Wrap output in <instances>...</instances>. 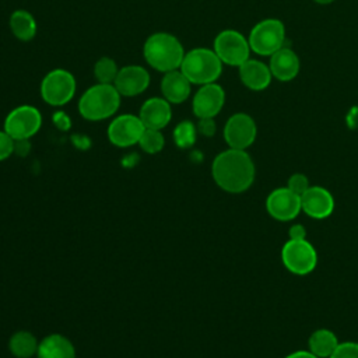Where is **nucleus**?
<instances>
[{
    "label": "nucleus",
    "mask_w": 358,
    "mask_h": 358,
    "mask_svg": "<svg viewBox=\"0 0 358 358\" xmlns=\"http://www.w3.org/2000/svg\"><path fill=\"white\" fill-rule=\"evenodd\" d=\"M15 147V140L8 136L4 130H0V161L7 159L13 152Z\"/></svg>",
    "instance_id": "29"
},
{
    "label": "nucleus",
    "mask_w": 358,
    "mask_h": 358,
    "mask_svg": "<svg viewBox=\"0 0 358 358\" xmlns=\"http://www.w3.org/2000/svg\"><path fill=\"white\" fill-rule=\"evenodd\" d=\"M239 78L242 84L250 91H263L266 90L273 80L268 64L257 59H248L239 67Z\"/></svg>",
    "instance_id": "18"
},
{
    "label": "nucleus",
    "mask_w": 358,
    "mask_h": 358,
    "mask_svg": "<svg viewBox=\"0 0 358 358\" xmlns=\"http://www.w3.org/2000/svg\"><path fill=\"white\" fill-rule=\"evenodd\" d=\"M52 120H53V124L59 129V130H69L71 127V120H70V116L67 113H64L63 110H57L53 113L52 116Z\"/></svg>",
    "instance_id": "31"
},
{
    "label": "nucleus",
    "mask_w": 358,
    "mask_h": 358,
    "mask_svg": "<svg viewBox=\"0 0 358 358\" xmlns=\"http://www.w3.org/2000/svg\"><path fill=\"white\" fill-rule=\"evenodd\" d=\"M10 29L14 38L22 42H29L35 38L38 24L34 15L27 10H14L10 15Z\"/></svg>",
    "instance_id": "21"
},
{
    "label": "nucleus",
    "mask_w": 358,
    "mask_h": 358,
    "mask_svg": "<svg viewBox=\"0 0 358 358\" xmlns=\"http://www.w3.org/2000/svg\"><path fill=\"white\" fill-rule=\"evenodd\" d=\"M38 340L29 331L21 330L11 336L8 341L10 352L17 358H31L38 351Z\"/></svg>",
    "instance_id": "23"
},
{
    "label": "nucleus",
    "mask_w": 358,
    "mask_h": 358,
    "mask_svg": "<svg viewBox=\"0 0 358 358\" xmlns=\"http://www.w3.org/2000/svg\"><path fill=\"white\" fill-rule=\"evenodd\" d=\"M119 69L120 67H117L116 62L112 57L102 56L94 64V76L98 83L113 84Z\"/></svg>",
    "instance_id": "25"
},
{
    "label": "nucleus",
    "mask_w": 358,
    "mask_h": 358,
    "mask_svg": "<svg viewBox=\"0 0 358 358\" xmlns=\"http://www.w3.org/2000/svg\"><path fill=\"white\" fill-rule=\"evenodd\" d=\"M268 67L273 78L287 83L292 81L298 76L301 62L298 55L291 48L284 46L270 56Z\"/></svg>",
    "instance_id": "17"
},
{
    "label": "nucleus",
    "mask_w": 358,
    "mask_h": 358,
    "mask_svg": "<svg viewBox=\"0 0 358 358\" xmlns=\"http://www.w3.org/2000/svg\"><path fill=\"white\" fill-rule=\"evenodd\" d=\"M197 133L206 136V137H211L215 134V122H214V117H206V119H199L197 124Z\"/></svg>",
    "instance_id": "30"
},
{
    "label": "nucleus",
    "mask_w": 358,
    "mask_h": 358,
    "mask_svg": "<svg viewBox=\"0 0 358 358\" xmlns=\"http://www.w3.org/2000/svg\"><path fill=\"white\" fill-rule=\"evenodd\" d=\"M213 50L222 62L232 67H239L250 57V45L248 38L236 29H224L217 34L213 42Z\"/></svg>",
    "instance_id": "7"
},
{
    "label": "nucleus",
    "mask_w": 358,
    "mask_h": 358,
    "mask_svg": "<svg viewBox=\"0 0 358 358\" xmlns=\"http://www.w3.org/2000/svg\"><path fill=\"white\" fill-rule=\"evenodd\" d=\"M266 211L275 221H292L302 211L301 196L289 190L287 186L274 189L266 199Z\"/></svg>",
    "instance_id": "12"
},
{
    "label": "nucleus",
    "mask_w": 358,
    "mask_h": 358,
    "mask_svg": "<svg viewBox=\"0 0 358 358\" xmlns=\"http://www.w3.org/2000/svg\"><path fill=\"white\" fill-rule=\"evenodd\" d=\"M38 358H76L74 345L62 334L46 336L38 345Z\"/></svg>",
    "instance_id": "20"
},
{
    "label": "nucleus",
    "mask_w": 358,
    "mask_h": 358,
    "mask_svg": "<svg viewBox=\"0 0 358 358\" xmlns=\"http://www.w3.org/2000/svg\"><path fill=\"white\" fill-rule=\"evenodd\" d=\"M197 138V127L190 120L179 122L173 129V141L179 148H190Z\"/></svg>",
    "instance_id": "24"
},
{
    "label": "nucleus",
    "mask_w": 358,
    "mask_h": 358,
    "mask_svg": "<svg viewBox=\"0 0 358 358\" xmlns=\"http://www.w3.org/2000/svg\"><path fill=\"white\" fill-rule=\"evenodd\" d=\"M248 41L253 53L271 56L285 46V25L278 18H264L250 29Z\"/></svg>",
    "instance_id": "5"
},
{
    "label": "nucleus",
    "mask_w": 358,
    "mask_h": 358,
    "mask_svg": "<svg viewBox=\"0 0 358 358\" xmlns=\"http://www.w3.org/2000/svg\"><path fill=\"white\" fill-rule=\"evenodd\" d=\"M192 83L178 69L164 73L161 80V94L171 105H179L185 102L192 92Z\"/></svg>",
    "instance_id": "19"
},
{
    "label": "nucleus",
    "mask_w": 358,
    "mask_h": 358,
    "mask_svg": "<svg viewBox=\"0 0 358 358\" xmlns=\"http://www.w3.org/2000/svg\"><path fill=\"white\" fill-rule=\"evenodd\" d=\"M42 126V115L32 105H20L8 112L3 130L14 140H29Z\"/></svg>",
    "instance_id": "9"
},
{
    "label": "nucleus",
    "mask_w": 358,
    "mask_h": 358,
    "mask_svg": "<svg viewBox=\"0 0 358 358\" xmlns=\"http://www.w3.org/2000/svg\"><path fill=\"white\" fill-rule=\"evenodd\" d=\"M302 211L315 220H324L334 211V197L323 186L313 185L301 196Z\"/></svg>",
    "instance_id": "15"
},
{
    "label": "nucleus",
    "mask_w": 358,
    "mask_h": 358,
    "mask_svg": "<svg viewBox=\"0 0 358 358\" xmlns=\"http://www.w3.org/2000/svg\"><path fill=\"white\" fill-rule=\"evenodd\" d=\"M122 95L113 84L96 83L88 87L78 99V113L85 120L99 122L112 117L120 108Z\"/></svg>",
    "instance_id": "3"
},
{
    "label": "nucleus",
    "mask_w": 358,
    "mask_h": 358,
    "mask_svg": "<svg viewBox=\"0 0 358 358\" xmlns=\"http://www.w3.org/2000/svg\"><path fill=\"white\" fill-rule=\"evenodd\" d=\"M150 81L151 77L145 67L127 64L119 69L113 85L122 96H137L148 88Z\"/></svg>",
    "instance_id": "14"
},
{
    "label": "nucleus",
    "mask_w": 358,
    "mask_h": 358,
    "mask_svg": "<svg viewBox=\"0 0 358 358\" xmlns=\"http://www.w3.org/2000/svg\"><path fill=\"white\" fill-rule=\"evenodd\" d=\"M144 124L138 115L123 113L112 119L108 126V138L109 141L120 148L131 147L138 144V140L144 131Z\"/></svg>",
    "instance_id": "11"
},
{
    "label": "nucleus",
    "mask_w": 358,
    "mask_h": 358,
    "mask_svg": "<svg viewBox=\"0 0 358 358\" xmlns=\"http://www.w3.org/2000/svg\"><path fill=\"white\" fill-rule=\"evenodd\" d=\"M138 145L147 154H157L165 145L164 134L161 133V130L144 129V131L138 140Z\"/></svg>",
    "instance_id": "26"
},
{
    "label": "nucleus",
    "mask_w": 358,
    "mask_h": 358,
    "mask_svg": "<svg viewBox=\"0 0 358 358\" xmlns=\"http://www.w3.org/2000/svg\"><path fill=\"white\" fill-rule=\"evenodd\" d=\"M138 117L145 129L162 130L172 119V105L164 96H151L140 106Z\"/></svg>",
    "instance_id": "16"
},
{
    "label": "nucleus",
    "mask_w": 358,
    "mask_h": 358,
    "mask_svg": "<svg viewBox=\"0 0 358 358\" xmlns=\"http://www.w3.org/2000/svg\"><path fill=\"white\" fill-rule=\"evenodd\" d=\"M225 103V91L217 83L200 85L192 98V110L197 119L215 117Z\"/></svg>",
    "instance_id": "13"
},
{
    "label": "nucleus",
    "mask_w": 358,
    "mask_h": 358,
    "mask_svg": "<svg viewBox=\"0 0 358 358\" xmlns=\"http://www.w3.org/2000/svg\"><path fill=\"white\" fill-rule=\"evenodd\" d=\"M185 53L180 41L169 32L151 34L143 46V56L147 64L159 73L178 70Z\"/></svg>",
    "instance_id": "2"
},
{
    "label": "nucleus",
    "mask_w": 358,
    "mask_h": 358,
    "mask_svg": "<svg viewBox=\"0 0 358 358\" xmlns=\"http://www.w3.org/2000/svg\"><path fill=\"white\" fill-rule=\"evenodd\" d=\"M222 62L208 48H194L185 53L179 70L196 85L217 83L222 73Z\"/></svg>",
    "instance_id": "4"
},
{
    "label": "nucleus",
    "mask_w": 358,
    "mask_h": 358,
    "mask_svg": "<svg viewBox=\"0 0 358 358\" xmlns=\"http://www.w3.org/2000/svg\"><path fill=\"white\" fill-rule=\"evenodd\" d=\"M222 134L229 148L248 150L256 140L257 126L250 115L238 112L228 117Z\"/></svg>",
    "instance_id": "10"
},
{
    "label": "nucleus",
    "mask_w": 358,
    "mask_h": 358,
    "mask_svg": "<svg viewBox=\"0 0 358 358\" xmlns=\"http://www.w3.org/2000/svg\"><path fill=\"white\" fill-rule=\"evenodd\" d=\"M77 90V81L73 73L57 67L45 74L41 81L39 92L42 99L50 106H63L69 103Z\"/></svg>",
    "instance_id": "6"
},
{
    "label": "nucleus",
    "mask_w": 358,
    "mask_h": 358,
    "mask_svg": "<svg viewBox=\"0 0 358 358\" xmlns=\"http://www.w3.org/2000/svg\"><path fill=\"white\" fill-rule=\"evenodd\" d=\"M338 343L334 331L329 329H317L309 336L308 350L317 358H330Z\"/></svg>",
    "instance_id": "22"
},
{
    "label": "nucleus",
    "mask_w": 358,
    "mask_h": 358,
    "mask_svg": "<svg viewBox=\"0 0 358 358\" xmlns=\"http://www.w3.org/2000/svg\"><path fill=\"white\" fill-rule=\"evenodd\" d=\"M284 267L295 275H306L316 268L317 252L306 239H288L281 249Z\"/></svg>",
    "instance_id": "8"
},
{
    "label": "nucleus",
    "mask_w": 358,
    "mask_h": 358,
    "mask_svg": "<svg viewBox=\"0 0 358 358\" xmlns=\"http://www.w3.org/2000/svg\"><path fill=\"white\" fill-rule=\"evenodd\" d=\"M330 358H358V343L343 341L338 343Z\"/></svg>",
    "instance_id": "28"
},
{
    "label": "nucleus",
    "mask_w": 358,
    "mask_h": 358,
    "mask_svg": "<svg viewBox=\"0 0 358 358\" xmlns=\"http://www.w3.org/2000/svg\"><path fill=\"white\" fill-rule=\"evenodd\" d=\"M313 1L317 4H322V6H327V4H331L334 0H313Z\"/></svg>",
    "instance_id": "34"
},
{
    "label": "nucleus",
    "mask_w": 358,
    "mask_h": 358,
    "mask_svg": "<svg viewBox=\"0 0 358 358\" xmlns=\"http://www.w3.org/2000/svg\"><path fill=\"white\" fill-rule=\"evenodd\" d=\"M310 186L312 185L309 183L308 176L305 173H299V172L291 175L287 180V187L289 190H292L294 193H296L298 196H302Z\"/></svg>",
    "instance_id": "27"
},
{
    "label": "nucleus",
    "mask_w": 358,
    "mask_h": 358,
    "mask_svg": "<svg viewBox=\"0 0 358 358\" xmlns=\"http://www.w3.org/2000/svg\"><path fill=\"white\" fill-rule=\"evenodd\" d=\"M284 358H317V357L313 355L309 350H298V351H294V352L288 354Z\"/></svg>",
    "instance_id": "33"
},
{
    "label": "nucleus",
    "mask_w": 358,
    "mask_h": 358,
    "mask_svg": "<svg viewBox=\"0 0 358 358\" xmlns=\"http://www.w3.org/2000/svg\"><path fill=\"white\" fill-rule=\"evenodd\" d=\"M288 239H306V229L302 224H294L288 229Z\"/></svg>",
    "instance_id": "32"
},
{
    "label": "nucleus",
    "mask_w": 358,
    "mask_h": 358,
    "mask_svg": "<svg viewBox=\"0 0 358 358\" xmlns=\"http://www.w3.org/2000/svg\"><path fill=\"white\" fill-rule=\"evenodd\" d=\"M211 175L217 186L222 190L242 193L253 185L256 168L246 150L228 148L214 158Z\"/></svg>",
    "instance_id": "1"
}]
</instances>
